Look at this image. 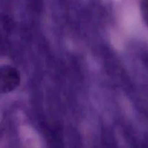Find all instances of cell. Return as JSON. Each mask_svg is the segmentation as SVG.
<instances>
[{
	"instance_id": "1",
	"label": "cell",
	"mask_w": 148,
	"mask_h": 148,
	"mask_svg": "<svg viewBox=\"0 0 148 148\" xmlns=\"http://www.w3.org/2000/svg\"><path fill=\"white\" fill-rule=\"evenodd\" d=\"M21 77L19 71L12 66L5 65L0 70V90L1 93L12 92L20 85Z\"/></svg>"
},
{
	"instance_id": "2",
	"label": "cell",
	"mask_w": 148,
	"mask_h": 148,
	"mask_svg": "<svg viewBox=\"0 0 148 148\" xmlns=\"http://www.w3.org/2000/svg\"><path fill=\"white\" fill-rule=\"evenodd\" d=\"M140 7L143 20L148 25V0H142Z\"/></svg>"
}]
</instances>
